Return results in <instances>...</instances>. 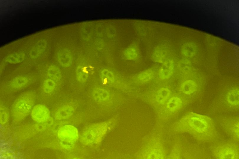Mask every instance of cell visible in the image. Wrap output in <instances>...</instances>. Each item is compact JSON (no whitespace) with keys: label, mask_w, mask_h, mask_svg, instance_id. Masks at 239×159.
Returning <instances> with one entry per match:
<instances>
[{"label":"cell","mask_w":239,"mask_h":159,"mask_svg":"<svg viewBox=\"0 0 239 159\" xmlns=\"http://www.w3.org/2000/svg\"><path fill=\"white\" fill-rule=\"evenodd\" d=\"M92 96L94 99L98 102L107 101L109 98V94L108 91L101 88L95 89L93 92Z\"/></svg>","instance_id":"cell-18"},{"label":"cell","mask_w":239,"mask_h":159,"mask_svg":"<svg viewBox=\"0 0 239 159\" xmlns=\"http://www.w3.org/2000/svg\"><path fill=\"white\" fill-rule=\"evenodd\" d=\"M210 149L214 159H239L238 143L233 140L216 143Z\"/></svg>","instance_id":"cell-6"},{"label":"cell","mask_w":239,"mask_h":159,"mask_svg":"<svg viewBox=\"0 0 239 159\" xmlns=\"http://www.w3.org/2000/svg\"><path fill=\"white\" fill-rule=\"evenodd\" d=\"M228 103L233 106H237L239 104V89L238 88H233L230 90L227 95Z\"/></svg>","instance_id":"cell-20"},{"label":"cell","mask_w":239,"mask_h":159,"mask_svg":"<svg viewBox=\"0 0 239 159\" xmlns=\"http://www.w3.org/2000/svg\"><path fill=\"white\" fill-rule=\"evenodd\" d=\"M101 159H111V157H107V158H103Z\"/></svg>","instance_id":"cell-33"},{"label":"cell","mask_w":239,"mask_h":159,"mask_svg":"<svg viewBox=\"0 0 239 159\" xmlns=\"http://www.w3.org/2000/svg\"><path fill=\"white\" fill-rule=\"evenodd\" d=\"M225 131L232 140L238 143L239 141V123L236 121L226 125L224 127Z\"/></svg>","instance_id":"cell-14"},{"label":"cell","mask_w":239,"mask_h":159,"mask_svg":"<svg viewBox=\"0 0 239 159\" xmlns=\"http://www.w3.org/2000/svg\"><path fill=\"white\" fill-rule=\"evenodd\" d=\"M111 159H134V158L127 154H119L111 157Z\"/></svg>","instance_id":"cell-31"},{"label":"cell","mask_w":239,"mask_h":159,"mask_svg":"<svg viewBox=\"0 0 239 159\" xmlns=\"http://www.w3.org/2000/svg\"><path fill=\"white\" fill-rule=\"evenodd\" d=\"M30 114L34 121L39 123H42L46 122L49 119L50 112L45 105L38 104L34 106Z\"/></svg>","instance_id":"cell-7"},{"label":"cell","mask_w":239,"mask_h":159,"mask_svg":"<svg viewBox=\"0 0 239 159\" xmlns=\"http://www.w3.org/2000/svg\"><path fill=\"white\" fill-rule=\"evenodd\" d=\"M9 118V114L7 108L3 106L0 107V122L4 125L8 121Z\"/></svg>","instance_id":"cell-30"},{"label":"cell","mask_w":239,"mask_h":159,"mask_svg":"<svg viewBox=\"0 0 239 159\" xmlns=\"http://www.w3.org/2000/svg\"><path fill=\"white\" fill-rule=\"evenodd\" d=\"M181 50L183 55L186 57H191L195 54L196 48L194 44L187 43L182 46Z\"/></svg>","instance_id":"cell-23"},{"label":"cell","mask_w":239,"mask_h":159,"mask_svg":"<svg viewBox=\"0 0 239 159\" xmlns=\"http://www.w3.org/2000/svg\"><path fill=\"white\" fill-rule=\"evenodd\" d=\"M197 85L196 83L191 80H185L182 84L180 89L184 94L190 95L194 93L197 90Z\"/></svg>","instance_id":"cell-16"},{"label":"cell","mask_w":239,"mask_h":159,"mask_svg":"<svg viewBox=\"0 0 239 159\" xmlns=\"http://www.w3.org/2000/svg\"><path fill=\"white\" fill-rule=\"evenodd\" d=\"M186 62L185 61H182L179 63V67L182 70L186 71L189 67V66H188V65L189 64L188 63L187 64Z\"/></svg>","instance_id":"cell-32"},{"label":"cell","mask_w":239,"mask_h":159,"mask_svg":"<svg viewBox=\"0 0 239 159\" xmlns=\"http://www.w3.org/2000/svg\"><path fill=\"white\" fill-rule=\"evenodd\" d=\"M182 102L179 97L176 96L172 97L168 101L167 104V107L171 111L177 110L182 106Z\"/></svg>","instance_id":"cell-21"},{"label":"cell","mask_w":239,"mask_h":159,"mask_svg":"<svg viewBox=\"0 0 239 159\" xmlns=\"http://www.w3.org/2000/svg\"><path fill=\"white\" fill-rule=\"evenodd\" d=\"M174 69V63L171 59L166 60L162 63L159 72L160 78L162 80L169 79L172 75Z\"/></svg>","instance_id":"cell-10"},{"label":"cell","mask_w":239,"mask_h":159,"mask_svg":"<svg viewBox=\"0 0 239 159\" xmlns=\"http://www.w3.org/2000/svg\"><path fill=\"white\" fill-rule=\"evenodd\" d=\"M36 98L35 92L30 90L22 93L16 98L11 109L12 119L14 122L22 121L30 114L35 106Z\"/></svg>","instance_id":"cell-4"},{"label":"cell","mask_w":239,"mask_h":159,"mask_svg":"<svg viewBox=\"0 0 239 159\" xmlns=\"http://www.w3.org/2000/svg\"><path fill=\"white\" fill-rule=\"evenodd\" d=\"M153 76V73L150 69L146 70L138 75V79L142 82H147L150 80Z\"/></svg>","instance_id":"cell-29"},{"label":"cell","mask_w":239,"mask_h":159,"mask_svg":"<svg viewBox=\"0 0 239 159\" xmlns=\"http://www.w3.org/2000/svg\"><path fill=\"white\" fill-rule=\"evenodd\" d=\"M57 59L59 64L62 66L68 67L71 65L73 59L70 51L67 49L60 50L57 54Z\"/></svg>","instance_id":"cell-11"},{"label":"cell","mask_w":239,"mask_h":159,"mask_svg":"<svg viewBox=\"0 0 239 159\" xmlns=\"http://www.w3.org/2000/svg\"><path fill=\"white\" fill-rule=\"evenodd\" d=\"M56 84L53 80L50 79H45L43 82V88L44 92L47 93H50L54 90Z\"/></svg>","instance_id":"cell-27"},{"label":"cell","mask_w":239,"mask_h":159,"mask_svg":"<svg viewBox=\"0 0 239 159\" xmlns=\"http://www.w3.org/2000/svg\"><path fill=\"white\" fill-rule=\"evenodd\" d=\"M113 127L110 122H106L95 123L86 126L79 133L80 144L89 151L97 150Z\"/></svg>","instance_id":"cell-3"},{"label":"cell","mask_w":239,"mask_h":159,"mask_svg":"<svg viewBox=\"0 0 239 159\" xmlns=\"http://www.w3.org/2000/svg\"><path fill=\"white\" fill-rule=\"evenodd\" d=\"M26 55L22 52H15L7 55L5 61L11 64H16L22 62L25 59Z\"/></svg>","instance_id":"cell-17"},{"label":"cell","mask_w":239,"mask_h":159,"mask_svg":"<svg viewBox=\"0 0 239 159\" xmlns=\"http://www.w3.org/2000/svg\"><path fill=\"white\" fill-rule=\"evenodd\" d=\"M57 135L61 147L68 152L86 149L80 144L79 133L73 125L68 124L61 126L58 130Z\"/></svg>","instance_id":"cell-5"},{"label":"cell","mask_w":239,"mask_h":159,"mask_svg":"<svg viewBox=\"0 0 239 159\" xmlns=\"http://www.w3.org/2000/svg\"><path fill=\"white\" fill-rule=\"evenodd\" d=\"M168 152L162 134L154 132L144 138L134 159H166Z\"/></svg>","instance_id":"cell-2"},{"label":"cell","mask_w":239,"mask_h":159,"mask_svg":"<svg viewBox=\"0 0 239 159\" xmlns=\"http://www.w3.org/2000/svg\"><path fill=\"white\" fill-rule=\"evenodd\" d=\"M29 80L26 76L23 75L16 76L10 81L9 86L14 90H18L24 88L28 85Z\"/></svg>","instance_id":"cell-13"},{"label":"cell","mask_w":239,"mask_h":159,"mask_svg":"<svg viewBox=\"0 0 239 159\" xmlns=\"http://www.w3.org/2000/svg\"><path fill=\"white\" fill-rule=\"evenodd\" d=\"M124 55L126 59L128 60H134L138 57L137 49L133 46H131L127 48L124 50Z\"/></svg>","instance_id":"cell-26"},{"label":"cell","mask_w":239,"mask_h":159,"mask_svg":"<svg viewBox=\"0 0 239 159\" xmlns=\"http://www.w3.org/2000/svg\"><path fill=\"white\" fill-rule=\"evenodd\" d=\"M76 75L78 81L81 83H84L86 81L88 77V73L86 69L83 67L78 66L76 70Z\"/></svg>","instance_id":"cell-25"},{"label":"cell","mask_w":239,"mask_h":159,"mask_svg":"<svg viewBox=\"0 0 239 159\" xmlns=\"http://www.w3.org/2000/svg\"><path fill=\"white\" fill-rule=\"evenodd\" d=\"M101 76L102 80L105 83H112L114 80L113 73L107 69H104L101 71Z\"/></svg>","instance_id":"cell-28"},{"label":"cell","mask_w":239,"mask_h":159,"mask_svg":"<svg viewBox=\"0 0 239 159\" xmlns=\"http://www.w3.org/2000/svg\"><path fill=\"white\" fill-rule=\"evenodd\" d=\"M74 110L73 107L70 105L63 106L56 112L55 117L57 120H60L69 118L74 113Z\"/></svg>","instance_id":"cell-15"},{"label":"cell","mask_w":239,"mask_h":159,"mask_svg":"<svg viewBox=\"0 0 239 159\" xmlns=\"http://www.w3.org/2000/svg\"><path fill=\"white\" fill-rule=\"evenodd\" d=\"M166 159H183V146L179 138L174 140Z\"/></svg>","instance_id":"cell-8"},{"label":"cell","mask_w":239,"mask_h":159,"mask_svg":"<svg viewBox=\"0 0 239 159\" xmlns=\"http://www.w3.org/2000/svg\"><path fill=\"white\" fill-rule=\"evenodd\" d=\"M47 46V42L45 39L38 40L31 48L29 52V56L32 59H36L40 56L45 50Z\"/></svg>","instance_id":"cell-9"},{"label":"cell","mask_w":239,"mask_h":159,"mask_svg":"<svg viewBox=\"0 0 239 159\" xmlns=\"http://www.w3.org/2000/svg\"><path fill=\"white\" fill-rule=\"evenodd\" d=\"M174 131L189 134L198 141L209 143L218 138L214 123L209 117L193 112L185 114L173 126Z\"/></svg>","instance_id":"cell-1"},{"label":"cell","mask_w":239,"mask_h":159,"mask_svg":"<svg viewBox=\"0 0 239 159\" xmlns=\"http://www.w3.org/2000/svg\"><path fill=\"white\" fill-rule=\"evenodd\" d=\"M166 51L164 46L160 45L154 49L152 55V60L154 62L163 63L166 59Z\"/></svg>","instance_id":"cell-12"},{"label":"cell","mask_w":239,"mask_h":159,"mask_svg":"<svg viewBox=\"0 0 239 159\" xmlns=\"http://www.w3.org/2000/svg\"><path fill=\"white\" fill-rule=\"evenodd\" d=\"M47 75L50 79L54 80H59L62 77L61 71L56 66H50L47 70Z\"/></svg>","instance_id":"cell-22"},{"label":"cell","mask_w":239,"mask_h":159,"mask_svg":"<svg viewBox=\"0 0 239 159\" xmlns=\"http://www.w3.org/2000/svg\"><path fill=\"white\" fill-rule=\"evenodd\" d=\"M68 152L66 159H90V151L87 149Z\"/></svg>","instance_id":"cell-19"},{"label":"cell","mask_w":239,"mask_h":159,"mask_svg":"<svg viewBox=\"0 0 239 159\" xmlns=\"http://www.w3.org/2000/svg\"><path fill=\"white\" fill-rule=\"evenodd\" d=\"M171 94L170 90L167 88H162L157 91L156 100L160 104H163L169 98Z\"/></svg>","instance_id":"cell-24"}]
</instances>
